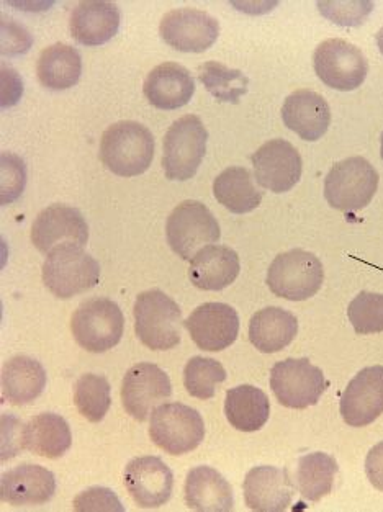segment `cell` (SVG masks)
<instances>
[{"label":"cell","mask_w":383,"mask_h":512,"mask_svg":"<svg viewBox=\"0 0 383 512\" xmlns=\"http://www.w3.org/2000/svg\"><path fill=\"white\" fill-rule=\"evenodd\" d=\"M45 367L38 360L17 355L7 360L2 369V395L12 405L33 403L45 391Z\"/></svg>","instance_id":"cell-28"},{"label":"cell","mask_w":383,"mask_h":512,"mask_svg":"<svg viewBox=\"0 0 383 512\" xmlns=\"http://www.w3.org/2000/svg\"><path fill=\"white\" fill-rule=\"evenodd\" d=\"M77 512H125L120 499L109 488H91L74 499Z\"/></svg>","instance_id":"cell-39"},{"label":"cell","mask_w":383,"mask_h":512,"mask_svg":"<svg viewBox=\"0 0 383 512\" xmlns=\"http://www.w3.org/2000/svg\"><path fill=\"white\" fill-rule=\"evenodd\" d=\"M325 280V269L313 252L293 249L275 257L267 270V285L275 297L303 301L315 297Z\"/></svg>","instance_id":"cell-4"},{"label":"cell","mask_w":383,"mask_h":512,"mask_svg":"<svg viewBox=\"0 0 383 512\" xmlns=\"http://www.w3.org/2000/svg\"><path fill=\"white\" fill-rule=\"evenodd\" d=\"M30 238L38 251L50 254L64 244L86 246L89 241V225L76 208L51 205L33 221Z\"/></svg>","instance_id":"cell-15"},{"label":"cell","mask_w":383,"mask_h":512,"mask_svg":"<svg viewBox=\"0 0 383 512\" xmlns=\"http://www.w3.org/2000/svg\"><path fill=\"white\" fill-rule=\"evenodd\" d=\"M244 501L251 511L284 512L292 504L295 485L285 468L261 465L244 478Z\"/></svg>","instance_id":"cell-19"},{"label":"cell","mask_w":383,"mask_h":512,"mask_svg":"<svg viewBox=\"0 0 383 512\" xmlns=\"http://www.w3.org/2000/svg\"><path fill=\"white\" fill-rule=\"evenodd\" d=\"M339 411L344 423L351 427H365L374 423L383 413V365L367 367L352 378Z\"/></svg>","instance_id":"cell-18"},{"label":"cell","mask_w":383,"mask_h":512,"mask_svg":"<svg viewBox=\"0 0 383 512\" xmlns=\"http://www.w3.org/2000/svg\"><path fill=\"white\" fill-rule=\"evenodd\" d=\"M338 470V462L325 452L303 455L298 460L295 485L303 498L318 503L333 491Z\"/></svg>","instance_id":"cell-32"},{"label":"cell","mask_w":383,"mask_h":512,"mask_svg":"<svg viewBox=\"0 0 383 512\" xmlns=\"http://www.w3.org/2000/svg\"><path fill=\"white\" fill-rule=\"evenodd\" d=\"M22 444L23 449L32 454L55 460L71 449L73 434L66 419L59 414L43 413L23 426Z\"/></svg>","instance_id":"cell-27"},{"label":"cell","mask_w":383,"mask_h":512,"mask_svg":"<svg viewBox=\"0 0 383 512\" xmlns=\"http://www.w3.org/2000/svg\"><path fill=\"white\" fill-rule=\"evenodd\" d=\"M55 493V475L41 465H20L0 478V499L12 506H41Z\"/></svg>","instance_id":"cell-20"},{"label":"cell","mask_w":383,"mask_h":512,"mask_svg":"<svg viewBox=\"0 0 383 512\" xmlns=\"http://www.w3.org/2000/svg\"><path fill=\"white\" fill-rule=\"evenodd\" d=\"M328 387L325 373L308 359H285L277 362L271 370L272 391L285 408L315 406Z\"/></svg>","instance_id":"cell-10"},{"label":"cell","mask_w":383,"mask_h":512,"mask_svg":"<svg viewBox=\"0 0 383 512\" xmlns=\"http://www.w3.org/2000/svg\"><path fill=\"white\" fill-rule=\"evenodd\" d=\"M185 503L192 511L230 512L235 508L233 488L212 467H195L185 480Z\"/></svg>","instance_id":"cell-25"},{"label":"cell","mask_w":383,"mask_h":512,"mask_svg":"<svg viewBox=\"0 0 383 512\" xmlns=\"http://www.w3.org/2000/svg\"><path fill=\"white\" fill-rule=\"evenodd\" d=\"M316 76L323 84L341 92H351L364 84L369 74V63L357 46L349 41L326 40L313 54Z\"/></svg>","instance_id":"cell-11"},{"label":"cell","mask_w":383,"mask_h":512,"mask_svg":"<svg viewBox=\"0 0 383 512\" xmlns=\"http://www.w3.org/2000/svg\"><path fill=\"white\" fill-rule=\"evenodd\" d=\"M154 158V136L141 123H113L102 135L100 159L120 177H136L148 171Z\"/></svg>","instance_id":"cell-1"},{"label":"cell","mask_w":383,"mask_h":512,"mask_svg":"<svg viewBox=\"0 0 383 512\" xmlns=\"http://www.w3.org/2000/svg\"><path fill=\"white\" fill-rule=\"evenodd\" d=\"M280 113L285 126L305 141L320 140L331 123L328 102L313 90L302 89L290 94Z\"/></svg>","instance_id":"cell-22"},{"label":"cell","mask_w":383,"mask_h":512,"mask_svg":"<svg viewBox=\"0 0 383 512\" xmlns=\"http://www.w3.org/2000/svg\"><path fill=\"white\" fill-rule=\"evenodd\" d=\"M166 236L172 251L189 261L203 246L217 243L221 230L217 218L203 203L187 200L167 218Z\"/></svg>","instance_id":"cell-9"},{"label":"cell","mask_w":383,"mask_h":512,"mask_svg":"<svg viewBox=\"0 0 383 512\" xmlns=\"http://www.w3.org/2000/svg\"><path fill=\"white\" fill-rule=\"evenodd\" d=\"M2 84H4V90H2V108H9L12 105L19 102L22 97L23 84L17 72L2 66Z\"/></svg>","instance_id":"cell-42"},{"label":"cell","mask_w":383,"mask_h":512,"mask_svg":"<svg viewBox=\"0 0 383 512\" xmlns=\"http://www.w3.org/2000/svg\"><path fill=\"white\" fill-rule=\"evenodd\" d=\"M379 187V172L364 158L338 162L325 179V197L339 212H359L367 207Z\"/></svg>","instance_id":"cell-8"},{"label":"cell","mask_w":383,"mask_h":512,"mask_svg":"<svg viewBox=\"0 0 383 512\" xmlns=\"http://www.w3.org/2000/svg\"><path fill=\"white\" fill-rule=\"evenodd\" d=\"M41 277L55 297L68 300L99 283L100 265L82 246L64 244L48 254Z\"/></svg>","instance_id":"cell-3"},{"label":"cell","mask_w":383,"mask_h":512,"mask_svg":"<svg viewBox=\"0 0 383 512\" xmlns=\"http://www.w3.org/2000/svg\"><path fill=\"white\" fill-rule=\"evenodd\" d=\"M213 195L235 215L256 210L262 202V192L254 185L253 176L244 167H228L213 182Z\"/></svg>","instance_id":"cell-31"},{"label":"cell","mask_w":383,"mask_h":512,"mask_svg":"<svg viewBox=\"0 0 383 512\" xmlns=\"http://www.w3.org/2000/svg\"><path fill=\"white\" fill-rule=\"evenodd\" d=\"M380 153H382V159H383V133H382V148H380Z\"/></svg>","instance_id":"cell-45"},{"label":"cell","mask_w":383,"mask_h":512,"mask_svg":"<svg viewBox=\"0 0 383 512\" xmlns=\"http://www.w3.org/2000/svg\"><path fill=\"white\" fill-rule=\"evenodd\" d=\"M159 35L166 45L182 53H203L215 45L220 35L217 18L197 9L167 12L159 23Z\"/></svg>","instance_id":"cell-12"},{"label":"cell","mask_w":383,"mask_h":512,"mask_svg":"<svg viewBox=\"0 0 383 512\" xmlns=\"http://www.w3.org/2000/svg\"><path fill=\"white\" fill-rule=\"evenodd\" d=\"M323 17L328 18L331 22L341 27H359L365 22V18L369 17L370 12L374 10V4L361 0V2H341V0H333V2H318Z\"/></svg>","instance_id":"cell-37"},{"label":"cell","mask_w":383,"mask_h":512,"mask_svg":"<svg viewBox=\"0 0 383 512\" xmlns=\"http://www.w3.org/2000/svg\"><path fill=\"white\" fill-rule=\"evenodd\" d=\"M297 333V316L279 306H267L257 311L249 323V341L262 354L284 351Z\"/></svg>","instance_id":"cell-26"},{"label":"cell","mask_w":383,"mask_h":512,"mask_svg":"<svg viewBox=\"0 0 383 512\" xmlns=\"http://www.w3.org/2000/svg\"><path fill=\"white\" fill-rule=\"evenodd\" d=\"M120 22V9L113 2L87 0L76 5L69 20V30L79 45L100 46L117 35Z\"/></svg>","instance_id":"cell-21"},{"label":"cell","mask_w":383,"mask_h":512,"mask_svg":"<svg viewBox=\"0 0 383 512\" xmlns=\"http://www.w3.org/2000/svg\"><path fill=\"white\" fill-rule=\"evenodd\" d=\"M131 499L141 509L161 508L172 496L174 477L171 468L158 457L131 460L123 473Z\"/></svg>","instance_id":"cell-17"},{"label":"cell","mask_w":383,"mask_h":512,"mask_svg":"<svg viewBox=\"0 0 383 512\" xmlns=\"http://www.w3.org/2000/svg\"><path fill=\"white\" fill-rule=\"evenodd\" d=\"M347 318L357 334L383 333L382 293L361 292L349 303Z\"/></svg>","instance_id":"cell-36"},{"label":"cell","mask_w":383,"mask_h":512,"mask_svg":"<svg viewBox=\"0 0 383 512\" xmlns=\"http://www.w3.org/2000/svg\"><path fill=\"white\" fill-rule=\"evenodd\" d=\"M365 473L374 488L383 491V442L374 445L365 459Z\"/></svg>","instance_id":"cell-43"},{"label":"cell","mask_w":383,"mask_h":512,"mask_svg":"<svg viewBox=\"0 0 383 512\" xmlns=\"http://www.w3.org/2000/svg\"><path fill=\"white\" fill-rule=\"evenodd\" d=\"M23 424L12 416H2V460H9L23 450Z\"/></svg>","instance_id":"cell-41"},{"label":"cell","mask_w":383,"mask_h":512,"mask_svg":"<svg viewBox=\"0 0 383 512\" xmlns=\"http://www.w3.org/2000/svg\"><path fill=\"white\" fill-rule=\"evenodd\" d=\"M184 324L192 341L207 352L225 351L239 333V316L235 308L218 301L200 305Z\"/></svg>","instance_id":"cell-16"},{"label":"cell","mask_w":383,"mask_h":512,"mask_svg":"<svg viewBox=\"0 0 383 512\" xmlns=\"http://www.w3.org/2000/svg\"><path fill=\"white\" fill-rule=\"evenodd\" d=\"M377 46H379L380 53L383 54V27L377 33Z\"/></svg>","instance_id":"cell-44"},{"label":"cell","mask_w":383,"mask_h":512,"mask_svg":"<svg viewBox=\"0 0 383 512\" xmlns=\"http://www.w3.org/2000/svg\"><path fill=\"white\" fill-rule=\"evenodd\" d=\"M241 264L235 251L226 246H205L190 259L189 279L205 292H220L238 279Z\"/></svg>","instance_id":"cell-24"},{"label":"cell","mask_w":383,"mask_h":512,"mask_svg":"<svg viewBox=\"0 0 383 512\" xmlns=\"http://www.w3.org/2000/svg\"><path fill=\"white\" fill-rule=\"evenodd\" d=\"M208 131L197 115H185L172 123L163 143V167L169 180L192 179L207 153Z\"/></svg>","instance_id":"cell-6"},{"label":"cell","mask_w":383,"mask_h":512,"mask_svg":"<svg viewBox=\"0 0 383 512\" xmlns=\"http://www.w3.org/2000/svg\"><path fill=\"white\" fill-rule=\"evenodd\" d=\"M226 370L215 359L194 357L185 364L184 385L190 396L199 400H210L217 393L218 387L225 382Z\"/></svg>","instance_id":"cell-35"},{"label":"cell","mask_w":383,"mask_h":512,"mask_svg":"<svg viewBox=\"0 0 383 512\" xmlns=\"http://www.w3.org/2000/svg\"><path fill=\"white\" fill-rule=\"evenodd\" d=\"M171 395V380L158 365L140 362L133 365L123 378V408L138 423H145L154 408Z\"/></svg>","instance_id":"cell-13"},{"label":"cell","mask_w":383,"mask_h":512,"mask_svg":"<svg viewBox=\"0 0 383 512\" xmlns=\"http://www.w3.org/2000/svg\"><path fill=\"white\" fill-rule=\"evenodd\" d=\"M251 161L259 185L274 194L289 192L302 177V156L289 141H267L257 149Z\"/></svg>","instance_id":"cell-14"},{"label":"cell","mask_w":383,"mask_h":512,"mask_svg":"<svg viewBox=\"0 0 383 512\" xmlns=\"http://www.w3.org/2000/svg\"><path fill=\"white\" fill-rule=\"evenodd\" d=\"M133 316L136 336L151 351H169L181 342V306L161 290L140 293Z\"/></svg>","instance_id":"cell-2"},{"label":"cell","mask_w":383,"mask_h":512,"mask_svg":"<svg viewBox=\"0 0 383 512\" xmlns=\"http://www.w3.org/2000/svg\"><path fill=\"white\" fill-rule=\"evenodd\" d=\"M110 383L104 375L86 373L76 382L74 387V403L79 413L91 421L100 423L109 413L112 398H110Z\"/></svg>","instance_id":"cell-34"},{"label":"cell","mask_w":383,"mask_h":512,"mask_svg":"<svg viewBox=\"0 0 383 512\" xmlns=\"http://www.w3.org/2000/svg\"><path fill=\"white\" fill-rule=\"evenodd\" d=\"M2 20H4L2 22V54L17 56V54L27 53L33 43L30 33L10 18L4 17Z\"/></svg>","instance_id":"cell-40"},{"label":"cell","mask_w":383,"mask_h":512,"mask_svg":"<svg viewBox=\"0 0 383 512\" xmlns=\"http://www.w3.org/2000/svg\"><path fill=\"white\" fill-rule=\"evenodd\" d=\"M27 184L25 162L15 154L2 153V205H10L22 195Z\"/></svg>","instance_id":"cell-38"},{"label":"cell","mask_w":383,"mask_h":512,"mask_svg":"<svg viewBox=\"0 0 383 512\" xmlns=\"http://www.w3.org/2000/svg\"><path fill=\"white\" fill-rule=\"evenodd\" d=\"M225 414L228 423L241 432H256L266 426L271 403L261 388L239 385L226 393Z\"/></svg>","instance_id":"cell-29"},{"label":"cell","mask_w":383,"mask_h":512,"mask_svg":"<svg viewBox=\"0 0 383 512\" xmlns=\"http://www.w3.org/2000/svg\"><path fill=\"white\" fill-rule=\"evenodd\" d=\"M143 92L153 107L177 110L189 104L194 97V77L181 64H159L146 77Z\"/></svg>","instance_id":"cell-23"},{"label":"cell","mask_w":383,"mask_h":512,"mask_svg":"<svg viewBox=\"0 0 383 512\" xmlns=\"http://www.w3.org/2000/svg\"><path fill=\"white\" fill-rule=\"evenodd\" d=\"M200 81L205 89L226 104H238L239 99L248 92L249 79L244 72L231 69L217 61H208L200 66Z\"/></svg>","instance_id":"cell-33"},{"label":"cell","mask_w":383,"mask_h":512,"mask_svg":"<svg viewBox=\"0 0 383 512\" xmlns=\"http://www.w3.org/2000/svg\"><path fill=\"white\" fill-rule=\"evenodd\" d=\"M149 437L166 454H189L205 437L202 414L182 403L158 406L149 419Z\"/></svg>","instance_id":"cell-7"},{"label":"cell","mask_w":383,"mask_h":512,"mask_svg":"<svg viewBox=\"0 0 383 512\" xmlns=\"http://www.w3.org/2000/svg\"><path fill=\"white\" fill-rule=\"evenodd\" d=\"M125 318L110 298H91L74 311L71 331L77 344L92 354L110 351L122 341Z\"/></svg>","instance_id":"cell-5"},{"label":"cell","mask_w":383,"mask_h":512,"mask_svg":"<svg viewBox=\"0 0 383 512\" xmlns=\"http://www.w3.org/2000/svg\"><path fill=\"white\" fill-rule=\"evenodd\" d=\"M38 81L50 90H66L76 86L82 74L79 51L66 43H56L41 51L37 64Z\"/></svg>","instance_id":"cell-30"}]
</instances>
